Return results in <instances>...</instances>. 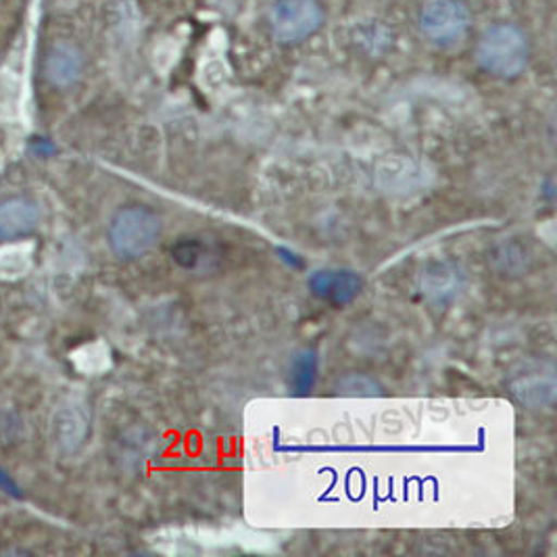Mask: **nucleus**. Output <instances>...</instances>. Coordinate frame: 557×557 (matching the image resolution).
<instances>
[{
    "mask_svg": "<svg viewBox=\"0 0 557 557\" xmlns=\"http://www.w3.org/2000/svg\"><path fill=\"white\" fill-rule=\"evenodd\" d=\"M531 54L529 34L511 22H497L486 27L474 49L482 72L499 79L522 76L531 63Z\"/></svg>",
    "mask_w": 557,
    "mask_h": 557,
    "instance_id": "nucleus-1",
    "label": "nucleus"
},
{
    "mask_svg": "<svg viewBox=\"0 0 557 557\" xmlns=\"http://www.w3.org/2000/svg\"><path fill=\"white\" fill-rule=\"evenodd\" d=\"M163 232L161 218L147 207H124L109 224V245L120 259H138L149 253Z\"/></svg>",
    "mask_w": 557,
    "mask_h": 557,
    "instance_id": "nucleus-2",
    "label": "nucleus"
},
{
    "mask_svg": "<svg viewBox=\"0 0 557 557\" xmlns=\"http://www.w3.org/2000/svg\"><path fill=\"white\" fill-rule=\"evenodd\" d=\"M418 27L434 49L449 51L470 36L472 13L463 0H426L418 13Z\"/></svg>",
    "mask_w": 557,
    "mask_h": 557,
    "instance_id": "nucleus-3",
    "label": "nucleus"
},
{
    "mask_svg": "<svg viewBox=\"0 0 557 557\" xmlns=\"http://www.w3.org/2000/svg\"><path fill=\"white\" fill-rule=\"evenodd\" d=\"M326 24L320 0H276L268 13L270 36L284 47L304 45Z\"/></svg>",
    "mask_w": 557,
    "mask_h": 557,
    "instance_id": "nucleus-4",
    "label": "nucleus"
},
{
    "mask_svg": "<svg viewBox=\"0 0 557 557\" xmlns=\"http://www.w3.org/2000/svg\"><path fill=\"white\" fill-rule=\"evenodd\" d=\"M507 388L527 409H547L556 401V368L547 361H527L511 372Z\"/></svg>",
    "mask_w": 557,
    "mask_h": 557,
    "instance_id": "nucleus-5",
    "label": "nucleus"
},
{
    "mask_svg": "<svg viewBox=\"0 0 557 557\" xmlns=\"http://www.w3.org/2000/svg\"><path fill=\"white\" fill-rule=\"evenodd\" d=\"M420 290L434 307H451L468 290V272L456 261H434L422 270Z\"/></svg>",
    "mask_w": 557,
    "mask_h": 557,
    "instance_id": "nucleus-6",
    "label": "nucleus"
},
{
    "mask_svg": "<svg viewBox=\"0 0 557 557\" xmlns=\"http://www.w3.org/2000/svg\"><path fill=\"white\" fill-rule=\"evenodd\" d=\"M86 70V54L82 47L70 40L59 38L42 57V74L45 79L57 90H70L84 76Z\"/></svg>",
    "mask_w": 557,
    "mask_h": 557,
    "instance_id": "nucleus-7",
    "label": "nucleus"
},
{
    "mask_svg": "<svg viewBox=\"0 0 557 557\" xmlns=\"http://www.w3.org/2000/svg\"><path fill=\"white\" fill-rule=\"evenodd\" d=\"M307 286L315 299L334 307H343L359 297L363 288V278L354 270L326 268V270H315L307 278Z\"/></svg>",
    "mask_w": 557,
    "mask_h": 557,
    "instance_id": "nucleus-8",
    "label": "nucleus"
},
{
    "mask_svg": "<svg viewBox=\"0 0 557 557\" xmlns=\"http://www.w3.org/2000/svg\"><path fill=\"white\" fill-rule=\"evenodd\" d=\"M40 211L36 203L15 197L0 203V240H17L38 226Z\"/></svg>",
    "mask_w": 557,
    "mask_h": 557,
    "instance_id": "nucleus-9",
    "label": "nucleus"
},
{
    "mask_svg": "<svg viewBox=\"0 0 557 557\" xmlns=\"http://www.w3.org/2000/svg\"><path fill=\"white\" fill-rule=\"evenodd\" d=\"M379 186L388 195L407 197L426 188V180L411 163H388L379 170Z\"/></svg>",
    "mask_w": 557,
    "mask_h": 557,
    "instance_id": "nucleus-10",
    "label": "nucleus"
},
{
    "mask_svg": "<svg viewBox=\"0 0 557 557\" xmlns=\"http://www.w3.org/2000/svg\"><path fill=\"white\" fill-rule=\"evenodd\" d=\"M318 379V355L311 349L295 354L288 366V384L297 395H307Z\"/></svg>",
    "mask_w": 557,
    "mask_h": 557,
    "instance_id": "nucleus-11",
    "label": "nucleus"
},
{
    "mask_svg": "<svg viewBox=\"0 0 557 557\" xmlns=\"http://www.w3.org/2000/svg\"><path fill=\"white\" fill-rule=\"evenodd\" d=\"M493 265L504 274V276H520L522 272H527L529 265V253L522 245L516 243H504L499 245L493 257H491Z\"/></svg>",
    "mask_w": 557,
    "mask_h": 557,
    "instance_id": "nucleus-12",
    "label": "nucleus"
},
{
    "mask_svg": "<svg viewBox=\"0 0 557 557\" xmlns=\"http://www.w3.org/2000/svg\"><path fill=\"white\" fill-rule=\"evenodd\" d=\"M334 393L343 397H379L382 386L366 374H347L336 382Z\"/></svg>",
    "mask_w": 557,
    "mask_h": 557,
    "instance_id": "nucleus-13",
    "label": "nucleus"
},
{
    "mask_svg": "<svg viewBox=\"0 0 557 557\" xmlns=\"http://www.w3.org/2000/svg\"><path fill=\"white\" fill-rule=\"evenodd\" d=\"M0 484H2L11 495H20V493H17V488L13 486V482L9 481V479L4 476V472H2V470H0Z\"/></svg>",
    "mask_w": 557,
    "mask_h": 557,
    "instance_id": "nucleus-14",
    "label": "nucleus"
}]
</instances>
